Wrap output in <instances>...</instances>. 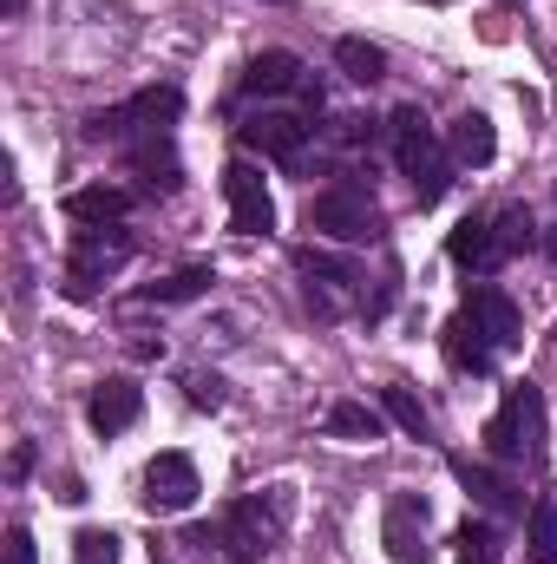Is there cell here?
<instances>
[{
    "label": "cell",
    "mask_w": 557,
    "mask_h": 564,
    "mask_svg": "<svg viewBox=\"0 0 557 564\" xmlns=\"http://www.w3.org/2000/svg\"><path fill=\"white\" fill-rule=\"evenodd\" d=\"M538 440H545V401L532 381H518V388H505V408L485 421V453L512 466V459L538 453Z\"/></svg>",
    "instance_id": "obj_4"
},
{
    "label": "cell",
    "mask_w": 557,
    "mask_h": 564,
    "mask_svg": "<svg viewBox=\"0 0 557 564\" xmlns=\"http://www.w3.org/2000/svg\"><path fill=\"white\" fill-rule=\"evenodd\" d=\"M452 473H459V486H466L479 506H492V512H505V519L525 512V492H518L505 473H485V466H472V459H452Z\"/></svg>",
    "instance_id": "obj_16"
},
{
    "label": "cell",
    "mask_w": 557,
    "mask_h": 564,
    "mask_svg": "<svg viewBox=\"0 0 557 564\" xmlns=\"http://www.w3.org/2000/svg\"><path fill=\"white\" fill-rule=\"evenodd\" d=\"M119 558H125V539L106 532V525H86V532L73 539V564H119Z\"/></svg>",
    "instance_id": "obj_26"
},
{
    "label": "cell",
    "mask_w": 557,
    "mask_h": 564,
    "mask_svg": "<svg viewBox=\"0 0 557 564\" xmlns=\"http://www.w3.org/2000/svg\"><path fill=\"white\" fill-rule=\"evenodd\" d=\"M426 525H433V506L419 492H394L387 499V519H381V545L394 564H426Z\"/></svg>",
    "instance_id": "obj_8"
},
{
    "label": "cell",
    "mask_w": 557,
    "mask_h": 564,
    "mask_svg": "<svg viewBox=\"0 0 557 564\" xmlns=\"http://www.w3.org/2000/svg\"><path fill=\"white\" fill-rule=\"evenodd\" d=\"M335 66H341L354 86H381V79H387V53H381L374 40H361V33L335 40Z\"/></svg>",
    "instance_id": "obj_19"
},
{
    "label": "cell",
    "mask_w": 557,
    "mask_h": 564,
    "mask_svg": "<svg viewBox=\"0 0 557 564\" xmlns=\"http://www.w3.org/2000/svg\"><path fill=\"white\" fill-rule=\"evenodd\" d=\"M132 171L144 177V191H164V197L184 184V177H177V151H171L164 132H151L144 144H132Z\"/></svg>",
    "instance_id": "obj_18"
},
{
    "label": "cell",
    "mask_w": 557,
    "mask_h": 564,
    "mask_svg": "<svg viewBox=\"0 0 557 564\" xmlns=\"http://www.w3.org/2000/svg\"><path fill=\"white\" fill-rule=\"evenodd\" d=\"M302 86H308V79H302V59H295V53H256V59H250V73H243V93H250V99H276V93H302Z\"/></svg>",
    "instance_id": "obj_15"
},
{
    "label": "cell",
    "mask_w": 557,
    "mask_h": 564,
    "mask_svg": "<svg viewBox=\"0 0 557 564\" xmlns=\"http://www.w3.org/2000/svg\"><path fill=\"white\" fill-rule=\"evenodd\" d=\"M466 308L479 315V328L492 335V348H518V341H525V315H518V302H512L505 289H492V282H479V289L466 295Z\"/></svg>",
    "instance_id": "obj_13"
},
{
    "label": "cell",
    "mask_w": 557,
    "mask_h": 564,
    "mask_svg": "<svg viewBox=\"0 0 557 564\" xmlns=\"http://www.w3.org/2000/svg\"><path fill=\"white\" fill-rule=\"evenodd\" d=\"M282 525H288V486H270L263 499H237V506L223 512V525H217V545H223V558L256 564V558H263V552L282 539Z\"/></svg>",
    "instance_id": "obj_2"
},
{
    "label": "cell",
    "mask_w": 557,
    "mask_h": 564,
    "mask_svg": "<svg viewBox=\"0 0 557 564\" xmlns=\"http://www.w3.org/2000/svg\"><path fill=\"white\" fill-rule=\"evenodd\" d=\"M66 217H73V224H86V230L125 224V217H132V191H119V184H86V191H73V197H66Z\"/></svg>",
    "instance_id": "obj_14"
},
{
    "label": "cell",
    "mask_w": 557,
    "mask_h": 564,
    "mask_svg": "<svg viewBox=\"0 0 557 564\" xmlns=\"http://www.w3.org/2000/svg\"><path fill=\"white\" fill-rule=\"evenodd\" d=\"M525 564H557V506L551 499H532V519H525Z\"/></svg>",
    "instance_id": "obj_22"
},
{
    "label": "cell",
    "mask_w": 557,
    "mask_h": 564,
    "mask_svg": "<svg viewBox=\"0 0 557 564\" xmlns=\"http://www.w3.org/2000/svg\"><path fill=\"white\" fill-rule=\"evenodd\" d=\"M144 414V388L139 381H125V375H112V381H99L92 388V401H86V421H92V433H125V426Z\"/></svg>",
    "instance_id": "obj_11"
},
{
    "label": "cell",
    "mask_w": 557,
    "mask_h": 564,
    "mask_svg": "<svg viewBox=\"0 0 557 564\" xmlns=\"http://www.w3.org/2000/svg\"><path fill=\"white\" fill-rule=\"evenodd\" d=\"M492 230H499V250H505V257H518V250H532V230H538V224H532V210H518V204H512Z\"/></svg>",
    "instance_id": "obj_27"
},
{
    "label": "cell",
    "mask_w": 557,
    "mask_h": 564,
    "mask_svg": "<svg viewBox=\"0 0 557 564\" xmlns=\"http://www.w3.org/2000/svg\"><path fill=\"white\" fill-rule=\"evenodd\" d=\"M125 257H132V237H119V230H112V237H99V230H79V243H73V263H66V295H79V302H86L99 282L125 263Z\"/></svg>",
    "instance_id": "obj_9"
},
{
    "label": "cell",
    "mask_w": 557,
    "mask_h": 564,
    "mask_svg": "<svg viewBox=\"0 0 557 564\" xmlns=\"http://www.w3.org/2000/svg\"><path fill=\"white\" fill-rule=\"evenodd\" d=\"M7 564H40L33 558V532H26V525H7Z\"/></svg>",
    "instance_id": "obj_29"
},
{
    "label": "cell",
    "mask_w": 557,
    "mask_h": 564,
    "mask_svg": "<svg viewBox=\"0 0 557 564\" xmlns=\"http://www.w3.org/2000/svg\"><path fill=\"white\" fill-rule=\"evenodd\" d=\"M446 151H452V164H492V151H499V132H492V119L485 112H459L452 119V132H446Z\"/></svg>",
    "instance_id": "obj_17"
},
{
    "label": "cell",
    "mask_w": 557,
    "mask_h": 564,
    "mask_svg": "<svg viewBox=\"0 0 557 564\" xmlns=\"http://www.w3.org/2000/svg\"><path fill=\"white\" fill-rule=\"evenodd\" d=\"M381 414L401 426V433H414V440H426V433H433V414L419 408V394L407 388V381H387V388H381Z\"/></svg>",
    "instance_id": "obj_20"
},
{
    "label": "cell",
    "mask_w": 557,
    "mask_h": 564,
    "mask_svg": "<svg viewBox=\"0 0 557 564\" xmlns=\"http://www.w3.org/2000/svg\"><path fill=\"white\" fill-rule=\"evenodd\" d=\"M452 545H459V564H499V525L492 519H466L452 532Z\"/></svg>",
    "instance_id": "obj_25"
},
{
    "label": "cell",
    "mask_w": 557,
    "mask_h": 564,
    "mask_svg": "<svg viewBox=\"0 0 557 564\" xmlns=\"http://www.w3.org/2000/svg\"><path fill=\"white\" fill-rule=\"evenodd\" d=\"M295 270H302V282H328V289H354V282H368L361 276V263H348V257H321V250H302Z\"/></svg>",
    "instance_id": "obj_23"
},
{
    "label": "cell",
    "mask_w": 557,
    "mask_h": 564,
    "mask_svg": "<svg viewBox=\"0 0 557 564\" xmlns=\"http://www.w3.org/2000/svg\"><path fill=\"white\" fill-rule=\"evenodd\" d=\"M387 132H394V158H401V171L414 177L419 210L439 204V197L452 191V151H439L433 126H426V112H419V106H401V112L387 119Z\"/></svg>",
    "instance_id": "obj_1"
},
{
    "label": "cell",
    "mask_w": 557,
    "mask_h": 564,
    "mask_svg": "<svg viewBox=\"0 0 557 564\" xmlns=\"http://www.w3.org/2000/svg\"><path fill=\"white\" fill-rule=\"evenodd\" d=\"M381 421H387V414H381V408H368V401H335L321 426H328L335 440H381Z\"/></svg>",
    "instance_id": "obj_21"
},
{
    "label": "cell",
    "mask_w": 557,
    "mask_h": 564,
    "mask_svg": "<svg viewBox=\"0 0 557 564\" xmlns=\"http://www.w3.org/2000/svg\"><path fill=\"white\" fill-rule=\"evenodd\" d=\"M446 257H452L459 270H472V276L499 270V263H505V250H499V230H492V217H459V224L446 230Z\"/></svg>",
    "instance_id": "obj_12"
},
{
    "label": "cell",
    "mask_w": 557,
    "mask_h": 564,
    "mask_svg": "<svg viewBox=\"0 0 557 564\" xmlns=\"http://www.w3.org/2000/svg\"><path fill=\"white\" fill-rule=\"evenodd\" d=\"M223 197H230V224L243 237H270L276 230V197H270V184H263V171L250 158H237L223 171Z\"/></svg>",
    "instance_id": "obj_5"
},
{
    "label": "cell",
    "mask_w": 557,
    "mask_h": 564,
    "mask_svg": "<svg viewBox=\"0 0 557 564\" xmlns=\"http://www.w3.org/2000/svg\"><path fill=\"white\" fill-rule=\"evenodd\" d=\"M184 394H190V408L217 414L223 408V375H184Z\"/></svg>",
    "instance_id": "obj_28"
},
{
    "label": "cell",
    "mask_w": 557,
    "mask_h": 564,
    "mask_svg": "<svg viewBox=\"0 0 557 564\" xmlns=\"http://www.w3.org/2000/svg\"><path fill=\"white\" fill-rule=\"evenodd\" d=\"M545 257H557V224L545 230Z\"/></svg>",
    "instance_id": "obj_30"
},
{
    "label": "cell",
    "mask_w": 557,
    "mask_h": 564,
    "mask_svg": "<svg viewBox=\"0 0 557 564\" xmlns=\"http://www.w3.org/2000/svg\"><path fill=\"white\" fill-rule=\"evenodd\" d=\"M308 119L302 112H276V106H263V112H250L243 126H237V139L250 144V151H263V158H276V164H302V151H308Z\"/></svg>",
    "instance_id": "obj_6"
},
{
    "label": "cell",
    "mask_w": 557,
    "mask_h": 564,
    "mask_svg": "<svg viewBox=\"0 0 557 564\" xmlns=\"http://www.w3.org/2000/svg\"><path fill=\"white\" fill-rule=\"evenodd\" d=\"M210 282H217V276H210L204 263H190V270H177V276H164V282H151V289H139V302H197Z\"/></svg>",
    "instance_id": "obj_24"
},
{
    "label": "cell",
    "mask_w": 557,
    "mask_h": 564,
    "mask_svg": "<svg viewBox=\"0 0 557 564\" xmlns=\"http://www.w3.org/2000/svg\"><path fill=\"white\" fill-rule=\"evenodd\" d=\"M302 224H308L315 237H335V243H381V237H387V224H381V210H374V197H368L361 184H328V191H315L308 210H302Z\"/></svg>",
    "instance_id": "obj_3"
},
{
    "label": "cell",
    "mask_w": 557,
    "mask_h": 564,
    "mask_svg": "<svg viewBox=\"0 0 557 564\" xmlns=\"http://www.w3.org/2000/svg\"><path fill=\"white\" fill-rule=\"evenodd\" d=\"M439 348H446V361H452L459 375H492V361H499V348H492V335L479 328L472 308H459V315L439 328Z\"/></svg>",
    "instance_id": "obj_10"
},
{
    "label": "cell",
    "mask_w": 557,
    "mask_h": 564,
    "mask_svg": "<svg viewBox=\"0 0 557 564\" xmlns=\"http://www.w3.org/2000/svg\"><path fill=\"white\" fill-rule=\"evenodd\" d=\"M197 459L190 453H157L151 466H144V512H190L197 506Z\"/></svg>",
    "instance_id": "obj_7"
}]
</instances>
